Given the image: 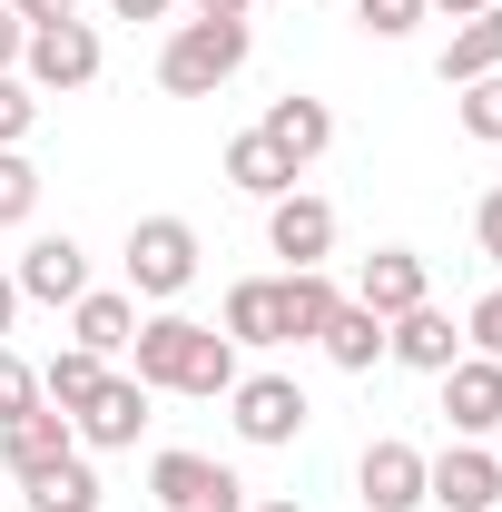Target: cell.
I'll return each mask as SVG.
<instances>
[{"mask_svg":"<svg viewBox=\"0 0 502 512\" xmlns=\"http://www.w3.org/2000/svg\"><path fill=\"white\" fill-rule=\"evenodd\" d=\"M10 286H20V306H79L89 296V247L79 237H30Z\"/></svg>","mask_w":502,"mask_h":512,"instance_id":"cell-10","label":"cell"},{"mask_svg":"<svg viewBox=\"0 0 502 512\" xmlns=\"http://www.w3.org/2000/svg\"><path fill=\"white\" fill-rule=\"evenodd\" d=\"M99 60H109V50H99V30H89V20H40V30H30V50H20V79L60 99V89H89Z\"/></svg>","mask_w":502,"mask_h":512,"instance_id":"cell-5","label":"cell"},{"mask_svg":"<svg viewBox=\"0 0 502 512\" xmlns=\"http://www.w3.org/2000/svg\"><path fill=\"white\" fill-rule=\"evenodd\" d=\"M227 424H237V444L276 453V444H296V434L315 424V404H306L296 375H237L227 384Z\"/></svg>","mask_w":502,"mask_h":512,"instance_id":"cell-4","label":"cell"},{"mask_svg":"<svg viewBox=\"0 0 502 512\" xmlns=\"http://www.w3.org/2000/svg\"><path fill=\"white\" fill-rule=\"evenodd\" d=\"M315 10H345V0H315Z\"/></svg>","mask_w":502,"mask_h":512,"instance_id":"cell-39","label":"cell"},{"mask_svg":"<svg viewBox=\"0 0 502 512\" xmlns=\"http://www.w3.org/2000/svg\"><path fill=\"white\" fill-rule=\"evenodd\" d=\"M247 512H306V503H286V493H276V503H247Z\"/></svg>","mask_w":502,"mask_h":512,"instance_id":"cell-38","label":"cell"},{"mask_svg":"<svg viewBox=\"0 0 502 512\" xmlns=\"http://www.w3.org/2000/svg\"><path fill=\"white\" fill-rule=\"evenodd\" d=\"M20 50H30V20H20V10L0 0V69H20Z\"/></svg>","mask_w":502,"mask_h":512,"instance_id":"cell-32","label":"cell"},{"mask_svg":"<svg viewBox=\"0 0 502 512\" xmlns=\"http://www.w3.org/2000/svg\"><path fill=\"white\" fill-rule=\"evenodd\" d=\"M443 89H473V79H493L502 69V0L493 10H473V20H453V40H443Z\"/></svg>","mask_w":502,"mask_h":512,"instance_id":"cell-20","label":"cell"},{"mask_svg":"<svg viewBox=\"0 0 502 512\" xmlns=\"http://www.w3.org/2000/svg\"><path fill=\"white\" fill-rule=\"evenodd\" d=\"M424 503H443V512H502V463H493V444H443V453H424Z\"/></svg>","mask_w":502,"mask_h":512,"instance_id":"cell-9","label":"cell"},{"mask_svg":"<svg viewBox=\"0 0 502 512\" xmlns=\"http://www.w3.org/2000/svg\"><path fill=\"white\" fill-rule=\"evenodd\" d=\"M40 404H50V394H40V365L0 345V424H20V414H40Z\"/></svg>","mask_w":502,"mask_h":512,"instance_id":"cell-28","label":"cell"},{"mask_svg":"<svg viewBox=\"0 0 502 512\" xmlns=\"http://www.w3.org/2000/svg\"><path fill=\"white\" fill-rule=\"evenodd\" d=\"M434 384H443L453 444H493V434H502V365H493V355H453Z\"/></svg>","mask_w":502,"mask_h":512,"instance_id":"cell-7","label":"cell"},{"mask_svg":"<svg viewBox=\"0 0 502 512\" xmlns=\"http://www.w3.org/2000/svg\"><path fill=\"white\" fill-rule=\"evenodd\" d=\"M315 345H325V365H335V375H375V365H384V316L345 296V306H335V325H325Z\"/></svg>","mask_w":502,"mask_h":512,"instance_id":"cell-21","label":"cell"},{"mask_svg":"<svg viewBox=\"0 0 502 512\" xmlns=\"http://www.w3.org/2000/svg\"><path fill=\"white\" fill-rule=\"evenodd\" d=\"M424 296H434V266H424L414 247H375L365 266H355V306H375L384 325L404 316V306H424Z\"/></svg>","mask_w":502,"mask_h":512,"instance_id":"cell-13","label":"cell"},{"mask_svg":"<svg viewBox=\"0 0 502 512\" xmlns=\"http://www.w3.org/2000/svg\"><path fill=\"white\" fill-rule=\"evenodd\" d=\"M276 306H286V345H315V335L335 325V306H345V286H335L325 266H286V276H276Z\"/></svg>","mask_w":502,"mask_h":512,"instance_id":"cell-18","label":"cell"},{"mask_svg":"<svg viewBox=\"0 0 502 512\" xmlns=\"http://www.w3.org/2000/svg\"><path fill=\"white\" fill-rule=\"evenodd\" d=\"M99 375H109V365H99V355H89V345H60V355H50V365H40V394H50V404H60V414H79V404H89V394H99Z\"/></svg>","mask_w":502,"mask_h":512,"instance_id":"cell-24","label":"cell"},{"mask_svg":"<svg viewBox=\"0 0 502 512\" xmlns=\"http://www.w3.org/2000/svg\"><path fill=\"white\" fill-rule=\"evenodd\" d=\"M178 10H188V20H247L256 0H178Z\"/></svg>","mask_w":502,"mask_h":512,"instance_id":"cell-34","label":"cell"},{"mask_svg":"<svg viewBox=\"0 0 502 512\" xmlns=\"http://www.w3.org/2000/svg\"><path fill=\"white\" fill-rule=\"evenodd\" d=\"M10 10H20L30 30H40V20H79V0H10Z\"/></svg>","mask_w":502,"mask_h":512,"instance_id":"cell-33","label":"cell"},{"mask_svg":"<svg viewBox=\"0 0 502 512\" xmlns=\"http://www.w3.org/2000/svg\"><path fill=\"white\" fill-rule=\"evenodd\" d=\"M473 247H483V256H493V266H502V188L483 197V207H473Z\"/></svg>","mask_w":502,"mask_h":512,"instance_id":"cell-31","label":"cell"},{"mask_svg":"<svg viewBox=\"0 0 502 512\" xmlns=\"http://www.w3.org/2000/svg\"><path fill=\"white\" fill-rule=\"evenodd\" d=\"M266 256H286V266H325L335 256V207L306 188L266 197Z\"/></svg>","mask_w":502,"mask_h":512,"instance_id":"cell-12","label":"cell"},{"mask_svg":"<svg viewBox=\"0 0 502 512\" xmlns=\"http://www.w3.org/2000/svg\"><path fill=\"white\" fill-rule=\"evenodd\" d=\"M20 493H30V512H99V473H89V453H69V463H50Z\"/></svg>","mask_w":502,"mask_h":512,"instance_id":"cell-23","label":"cell"},{"mask_svg":"<svg viewBox=\"0 0 502 512\" xmlns=\"http://www.w3.org/2000/svg\"><path fill=\"white\" fill-rule=\"evenodd\" d=\"M355 503L365 512H424V453L404 434H375L365 463H355Z\"/></svg>","mask_w":502,"mask_h":512,"instance_id":"cell-11","label":"cell"},{"mask_svg":"<svg viewBox=\"0 0 502 512\" xmlns=\"http://www.w3.org/2000/svg\"><path fill=\"white\" fill-rule=\"evenodd\" d=\"M217 335L247 355V345H286V306H276V276H237L227 286V316H217Z\"/></svg>","mask_w":502,"mask_h":512,"instance_id":"cell-19","label":"cell"},{"mask_svg":"<svg viewBox=\"0 0 502 512\" xmlns=\"http://www.w3.org/2000/svg\"><path fill=\"white\" fill-rule=\"evenodd\" d=\"M128 335H138V296H128V286H89V296L69 306V345H89L99 365H119Z\"/></svg>","mask_w":502,"mask_h":512,"instance_id":"cell-16","label":"cell"},{"mask_svg":"<svg viewBox=\"0 0 502 512\" xmlns=\"http://www.w3.org/2000/svg\"><path fill=\"white\" fill-rule=\"evenodd\" d=\"M109 10H119V20H168L178 0H109Z\"/></svg>","mask_w":502,"mask_h":512,"instance_id":"cell-35","label":"cell"},{"mask_svg":"<svg viewBox=\"0 0 502 512\" xmlns=\"http://www.w3.org/2000/svg\"><path fill=\"white\" fill-rule=\"evenodd\" d=\"M463 355H493V365H502V286H493V296H473V316H463Z\"/></svg>","mask_w":502,"mask_h":512,"instance_id":"cell-30","label":"cell"},{"mask_svg":"<svg viewBox=\"0 0 502 512\" xmlns=\"http://www.w3.org/2000/svg\"><path fill=\"white\" fill-rule=\"evenodd\" d=\"M247 20H178L168 30V50H158V89L168 99H217L237 69H247Z\"/></svg>","mask_w":502,"mask_h":512,"instance_id":"cell-2","label":"cell"},{"mask_svg":"<svg viewBox=\"0 0 502 512\" xmlns=\"http://www.w3.org/2000/svg\"><path fill=\"white\" fill-rule=\"evenodd\" d=\"M493 463H502V434H493Z\"/></svg>","mask_w":502,"mask_h":512,"instance_id":"cell-40","label":"cell"},{"mask_svg":"<svg viewBox=\"0 0 502 512\" xmlns=\"http://www.w3.org/2000/svg\"><path fill=\"white\" fill-rule=\"evenodd\" d=\"M128 375L148 384V394L227 404V384H237V345H227L217 325H197V316H138V335H128Z\"/></svg>","mask_w":502,"mask_h":512,"instance_id":"cell-1","label":"cell"},{"mask_svg":"<svg viewBox=\"0 0 502 512\" xmlns=\"http://www.w3.org/2000/svg\"><path fill=\"white\" fill-rule=\"evenodd\" d=\"M30 128H40V89L20 69H0V148H30Z\"/></svg>","mask_w":502,"mask_h":512,"instance_id":"cell-29","label":"cell"},{"mask_svg":"<svg viewBox=\"0 0 502 512\" xmlns=\"http://www.w3.org/2000/svg\"><path fill=\"white\" fill-rule=\"evenodd\" d=\"M256 138H276V148H286L296 168H315V158L335 148V109H325V99H306V89H286V99H266Z\"/></svg>","mask_w":502,"mask_h":512,"instance_id":"cell-17","label":"cell"},{"mask_svg":"<svg viewBox=\"0 0 502 512\" xmlns=\"http://www.w3.org/2000/svg\"><path fill=\"white\" fill-rule=\"evenodd\" d=\"M10 325H20V286H10V266H0V345H10Z\"/></svg>","mask_w":502,"mask_h":512,"instance_id":"cell-36","label":"cell"},{"mask_svg":"<svg viewBox=\"0 0 502 512\" xmlns=\"http://www.w3.org/2000/svg\"><path fill=\"white\" fill-rule=\"evenodd\" d=\"M40 217V168L30 148H0V227H30Z\"/></svg>","mask_w":502,"mask_h":512,"instance_id":"cell-25","label":"cell"},{"mask_svg":"<svg viewBox=\"0 0 502 512\" xmlns=\"http://www.w3.org/2000/svg\"><path fill=\"white\" fill-rule=\"evenodd\" d=\"M69 434H79V453H128L138 434H148V384L109 365V375H99V394L69 414Z\"/></svg>","mask_w":502,"mask_h":512,"instance_id":"cell-8","label":"cell"},{"mask_svg":"<svg viewBox=\"0 0 502 512\" xmlns=\"http://www.w3.org/2000/svg\"><path fill=\"white\" fill-rule=\"evenodd\" d=\"M296 178H306V168H296L276 138H256V128H247V138H227V188H237V197H286Z\"/></svg>","mask_w":502,"mask_h":512,"instance_id":"cell-22","label":"cell"},{"mask_svg":"<svg viewBox=\"0 0 502 512\" xmlns=\"http://www.w3.org/2000/svg\"><path fill=\"white\" fill-rule=\"evenodd\" d=\"M384 355H394L404 375H443V365L463 355V325H453L434 296H424V306H404V316L384 325Z\"/></svg>","mask_w":502,"mask_h":512,"instance_id":"cell-14","label":"cell"},{"mask_svg":"<svg viewBox=\"0 0 502 512\" xmlns=\"http://www.w3.org/2000/svg\"><path fill=\"white\" fill-rule=\"evenodd\" d=\"M148 493H158V512H247V483L217 453H158L148 463Z\"/></svg>","mask_w":502,"mask_h":512,"instance_id":"cell-6","label":"cell"},{"mask_svg":"<svg viewBox=\"0 0 502 512\" xmlns=\"http://www.w3.org/2000/svg\"><path fill=\"white\" fill-rule=\"evenodd\" d=\"M188 286H197V227L188 217H138L128 227V296L178 306Z\"/></svg>","mask_w":502,"mask_h":512,"instance_id":"cell-3","label":"cell"},{"mask_svg":"<svg viewBox=\"0 0 502 512\" xmlns=\"http://www.w3.org/2000/svg\"><path fill=\"white\" fill-rule=\"evenodd\" d=\"M79 434H69L60 404H40V414H20V424H0V463H10V483H40L50 463H69Z\"/></svg>","mask_w":502,"mask_h":512,"instance_id":"cell-15","label":"cell"},{"mask_svg":"<svg viewBox=\"0 0 502 512\" xmlns=\"http://www.w3.org/2000/svg\"><path fill=\"white\" fill-rule=\"evenodd\" d=\"M424 10H443V20H473V10H493V0H424Z\"/></svg>","mask_w":502,"mask_h":512,"instance_id":"cell-37","label":"cell"},{"mask_svg":"<svg viewBox=\"0 0 502 512\" xmlns=\"http://www.w3.org/2000/svg\"><path fill=\"white\" fill-rule=\"evenodd\" d=\"M345 10H355V30H365V40H414V30L434 20L424 0H345Z\"/></svg>","mask_w":502,"mask_h":512,"instance_id":"cell-26","label":"cell"},{"mask_svg":"<svg viewBox=\"0 0 502 512\" xmlns=\"http://www.w3.org/2000/svg\"><path fill=\"white\" fill-rule=\"evenodd\" d=\"M453 119H463V138H483V148H502V69H493V79H473V89L453 99Z\"/></svg>","mask_w":502,"mask_h":512,"instance_id":"cell-27","label":"cell"}]
</instances>
